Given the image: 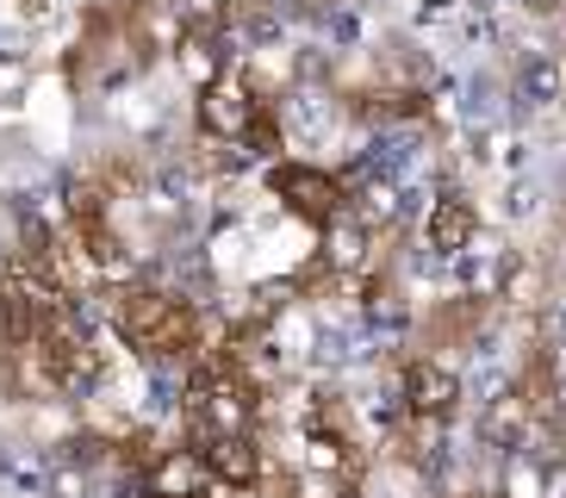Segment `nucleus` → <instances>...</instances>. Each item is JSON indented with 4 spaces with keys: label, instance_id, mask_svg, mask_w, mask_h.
<instances>
[{
    "label": "nucleus",
    "instance_id": "nucleus-15",
    "mask_svg": "<svg viewBox=\"0 0 566 498\" xmlns=\"http://www.w3.org/2000/svg\"><path fill=\"white\" fill-rule=\"evenodd\" d=\"M511 218H535V187H511Z\"/></svg>",
    "mask_w": 566,
    "mask_h": 498
},
{
    "label": "nucleus",
    "instance_id": "nucleus-4",
    "mask_svg": "<svg viewBox=\"0 0 566 498\" xmlns=\"http://www.w3.org/2000/svg\"><path fill=\"white\" fill-rule=\"evenodd\" d=\"M193 113H200V132L212 137V144L231 149V144H243V137H250V125L268 113V106L255 100L250 75L224 69L218 82H206V87H200V106H193Z\"/></svg>",
    "mask_w": 566,
    "mask_h": 498
},
{
    "label": "nucleus",
    "instance_id": "nucleus-1",
    "mask_svg": "<svg viewBox=\"0 0 566 498\" xmlns=\"http://www.w3.org/2000/svg\"><path fill=\"white\" fill-rule=\"evenodd\" d=\"M113 318H118V336L144 362H181L200 343V312L181 293H168V287H125Z\"/></svg>",
    "mask_w": 566,
    "mask_h": 498
},
{
    "label": "nucleus",
    "instance_id": "nucleus-7",
    "mask_svg": "<svg viewBox=\"0 0 566 498\" xmlns=\"http://www.w3.org/2000/svg\"><path fill=\"white\" fill-rule=\"evenodd\" d=\"M516 249H504V243H485V237H473V243L454 256V287H461L467 299H480V305H499L504 299V287H511V274H516Z\"/></svg>",
    "mask_w": 566,
    "mask_h": 498
},
{
    "label": "nucleus",
    "instance_id": "nucleus-2",
    "mask_svg": "<svg viewBox=\"0 0 566 498\" xmlns=\"http://www.w3.org/2000/svg\"><path fill=\"white\" fill-rule=\"evenodd\" d=\"M187 430H193V443L224 436V430H255V386L231 355L193 367V381H187Z\"/></svg>",
    "mask_w": 566,
    "mask_h": 498
},
{
    "label": "nucleus",
    "instance_id": "nucleus-6",
    "mask_svg": "<svg viewBox=\"0 0 566 498\" xmlns=\"http://www.w3.org/2000/svg\"><path fill=\"white\" fill-rule=\"evenodd\" d=\"M144 492L150 498H237L231 486H218L212 474H206V461H200V448L193 443L150 455V467H144Z\"/></svg>",
    "mask_w": 566,
    "mask_h": 498
},
{
    "label": "nucleus",
    "instance_id": "nucleus-10",
    "mask_svg": "<svg viewBox=\"0 0 566 498\" xmlns=\"http://www.w3.org/2000/svg\"><path fill=\"white\" fill-rule=\"evenodd\" d=\"M480 237V206L467 194H436L430 199V218H423V243H430V256H442V262H454L467 243Z\"/></svg>",
    "mask_w": 566,
    "mask_h": 498
},
{
    "label": "nucleus",
    "instance_id": "nucleus-5",
    "mask_svg": "<svg viewBox=\"0 0 566 498\" xmlns=\"http://www.w3.org/2000/svg\"><path fill=\"white\" fill-rule=\"evenodd\" d=\"M461 374H454L449 362H436V355H411V362L399 367V405L405 417H454L461 412Z\"/></svg>",
    "mask_w": 566,
    "mask_h": 498
},
{
    "label": "nucleus",
    "instance_id": "nucleus-13",
    "mask_svg": "<svg viewBox=\"0 0 566 498\" xmlns=\"http://www.w3.org/2000/svg\"><path fill=\"white\" fill-rule=\"evenodd\" d=\"M237 0H168V19L181 38H224Z\"/></svg>",
    "mask_w": 566,
    "mask_h": 498
},
{
    "label": "nucleus",
    "instance_id": "nucleus-9",
    "mask_svg": "<svg viewBox=\"0 0 566 498\" xmlns=\"http://www.w3.org/2000/svg\"><path fill=\"white\" fill-rule=\"evenodd\" d=\"M374 237H380V231H367L361 218L343 206V212L317 231V262L331 268V274H343V281H355V274L374 268Z\"/></svg>",
    "mask_w": 566,
    "mask_h": 498
},
{
    "label": "nucleus",
    "instance_id": "nucleus-3",
    "mask_svg": "<svg viewBox=\"0 0 566 498\" xmlns=\"http://www.w3.org/2000/svg\"><path fill=\"white\" fill-rule=\"evenodd\" d=\"M268 194L281 199L286 218H300V225H312V231H324V225L349 206L343 181H336L331 168H317V163H274L268 168Z\"/></svg>",
    "mask_w": 566,
    "mask_h": 498
},
{
    "label": "nucleus",
    "instance_id": "nucleus-11",
    "mask_svg": "<svg viewBox=\"0 0 566 498\" xmlns=\"http://www.w3.org/2000/svg\"><path fill=\"white\" fill-rule=\"evenodd\" d=\"M516 94H523V106H560L566 100V56L560 50H530L516 63Z\"/></svg>",
    "mask_w": 566,
    "mask_h": 498
},
{
    "label": "nucleus",
    "instance_id": "nucleus-16",
    "mask_svg": "<svg viewBox=\"0 0 566 498\" xmlns=\"http://www.w3.org/2000/svg\"><path fill=\"white\" fill-rule=\"evenodd\" d=\"M25 87V63H0V94H19Z\"/></svg>",
    "mask_w": 566,
    "mask_h": 498
},
{
    "label": "nucleus",
    "instance_id": "nucleus-12",
    "mask_svg": "<svg viewBox=\"0 0 566 498\" xmlns=\"http://www.w3.org/2000/svg\"><path fill=\"white\" fill-rule=\"evenodd\" d=\"M355 312H361V324L380 336V343L405 336V324H411V305L399 299V287H392V281H367L361 299H355Z\"/></svg>",
    "mask_w": 566,
    "mask_h": 498
},
{
    "label": "nucleus",
    "instance_id": "nucleus-8",
    "mask_svg": "<svg viewBox=\"0 0 566 498\" xmlns=\"http://www.w3.org/2000/svg\"><path fill=\"white\" fill-rule=\"evenodd\" d=\"M193 448H200L206 474H212L218 486H231V492H250V486H262V443H255V430L200 436Z\"/></svg>",
    "mask_w": 566,
    "mask_h": 498
},
{
    "label": "nucleus",
    "instance_id": "nucleus-14",
    "mask_svg": "<svg viewBox=\"0 0 566 498\" xmlns=\"http://www.w3.org/2000/svg\"><path fill=\"white\" fill-rule=\"evenodd\" d=\"M175 63H181V75L193 82V94L231 69V63H224V50H218V38H181V44H175Z\"/></svg>",
    "mask_w": 566,
    "mask_h": 498
}]
</instances>
